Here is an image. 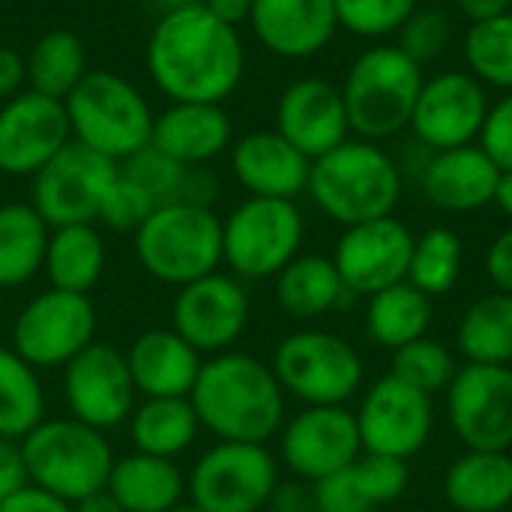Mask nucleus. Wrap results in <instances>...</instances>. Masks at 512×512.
<instances>
[{"label":"nucleus","instance_id":"3c124183","mask_svg":"<svg viewBox=\"0 0 512 512\" xmlns=\"http://www.w3.org/2000/svg\"><path fill=\"white\" fill-rule=\"evenodd\" d=\"M0 512H72V504H66L36 486H24L18 495H12L9 501L0 504Z\"/></svg>","mask_w":512,"mask_h":512},{"label":"nucleus","instance_id":"9b49d317","mask_svg":"<svg viewBox=\"0 0 512 512\" xmlns=\"http://www.w3.org/2000/svg\"><path fill=\"white\" fill-rule=\"evenodd\" d=\"M90 342H96V309L90 297L48 288L15 315L9 348L33 369H63Z\"/></svg>","mask_w":512,"mask_h":512},{"label":"nucleus","instance_id":"f03ea898","mask_svg":"<svg viewBox=\"0 0 512 512\" xmlns=\"http://www.w3.org/2000/svg\"><path fill=\"white\" fill-rule=\"evenodd\" d=\"M189 402L219 441L267 444L285 423V390L270 363L243 351H222L201 363Z\"/></svg>","mask_w":512,"mask_h":512},{"label":"nucleus","instance_id":"39448f33","mask_svg":"<svg viewBox=\"0 0 512 512\" xmlns=\"http://www.w3.org/2000/svg\"><path fill=\"white\" fill-rule=\"evenodd\" d=\"M30 486L75 504L105 489L114 453L105 435L75 417H45L21 438Z\"/></svg>","mask_w":512,"mask_h":512},{"label":"nucleus","instance_id":"0eeeda50","mask_svg":"<svg viewBox=\"0 0 512 512\" xmlns=\"http://www.w3.org/2000/svg\"><path fill=\"white\" fill-rule=\"evenodd\" d=\"M138 264L165 285H189L222 264V219L213 207L171 201L132 234Z\"/></svg>","mask_w":512,"mask_h":512},{"label":"nucleus","instance_id":"a19ab883","mask_svg":"<svg viewBox=\"0 0 512 512\" xmlns=\"http://www.w3.org/2000/svg\"><path fill=\"white\" fill-rule=\"evenodd\" d=\"M336 21L354 36L384 39L402 30V24L420 9V0H333Z\"/></svg>","mask_w":512,"mask_h":512},{"label":"nucleus","instance_id":"b1692460","mask_svg":"<svg viewBox=\"0 0 512 512\" xmlns=\"http://www.w3.org/2000/svg\"><path fill=\"white\" fill-rule=\"evenodd\" d=\"M501 168L480 144L438 150L420 168V189L444 213H474L495 201Z\"/></svg>","mask_w":512,"mask_h":512},{"label":"nucleus","instance_id":"7ed1b4c3","mask_svg":"<svg viewBox=\"0 0 512 512\" xmlns=\"http://www.w3.org/2000/svg\"><path fill=\"white\" fill-rule=\"evenodd\" d=\"M306 192L324 216L348 228L393 216L402 198V171L375 141L348 138L312 159Z\"/></svg>","mask_w":512,"mask_h":512},{"label":"nucleus","instance_id":"4468645a","mask_svg":"<svg viewBox=\"0 0 512 512\" xmlns=\"http://www.w3.org/2000/svg\"><path fill=\"white\" fill-rule=\"evenodd\" d=\"M279 456L303 483H318L363 456L357 417L345 405H306L279 429Z\"/></svg>","mask_w":512,"mask_h":512},{"label":"nucleus","instance_id":"dca6fc26","mask_svg":"<svg viewBox=\"0 0 512 512\" xmlns=\"http://www.w3.org/2000/svg\"><path fill=\"white\" fill-rule=\"evenodd\" d=\"M447 393V420L465 450L512 447V366L468 363Z\"/></svg>","mask_w":512,"mask_h":512},{"label":"nucleus","instance_id":"09e8293b","mask_svg":"<svg viewBox=\"0 0 512 512\" xmlns=\"http://www.w3.org/2000/svg\"><path fill=\"white\" fill-rule=\"evenodd\" d=\"M486 273L495 291L512 294V228H507L486 252Z\"/></svg>","mask_w":512,"mask_h":512},{"label":"nucleus","instance_id":"ea45409f","mask_svg":"<svg viewBox=\"0 0 512 512\" xmlns=\"http://www.w3.org/2000/svg\"><path fill=\"white\" fill-rule=\"evenodd\" d=\"M456 372H459V366H456L453 354L438 339H429V336L396 348L393 363H390L393 378L405 381L408 387H414L426 396L444 393L450 387V381L456 378Z\"/></svg>","mask_w":512,"mask_h":512},{"label":"nucleus","instance_id":"5701e85b","mask_svg":"<svg viewBox=\"0 0 512 512\" xmlns=\"http://www.w3.org/2000/svg\"><path fill=\"white\" fill-rule=\"evenodd\" d=\"M312 159H306L276 129L246 132L231 144V174L252 198L294 201L306 192Z\"/></svg>","mask_w":512,"mask_h":512},{"label":"nucleus","instance_id":"e433bc0d","mask_svg":"<svg viewBox=\"0 0 512 512\" xmlns=\"http://www.w3.org/2000/svg\"><path fill=\"white\" fill-rule=\"evenodd\" d=\"M45 420V393L36 369L0 345V438L21 441Z\"/></svg>","mask_w":512,"mask_h":512},{"label":"nucleus","instance_id":"f257e3e1","mask_svg":"<svg viewBox=\"0 0 512 512\" xmlns=\"http://www.w3.org/2000/svg\"><path fill=\"white\" fill-rule=\"evenodd\" d=\"M144 63L153 87L168 102L222 105L243 81L246 48L240 30L216 18L204 3H174L156 18Z\"/></svg>","mask_w":512,"mask_h":512},{"label":"nucleus","instance_id":"72a5a7b5","mask_svg":"<svg viewBox=\"0 0 512 512\" xmlns=\"http://www.w3.org/2000/svg\"><path fill=\"white\" fill-rule=\"evenodd\" d=\"M129 438L135 444V453L174 459L192 447L198 438V414L186 399H144L129 414Z\"/></svg>","mask_w":512,"mask_h":512},{"label":"nucleus","instance_id":"c756f323","mask_svg":"<svg viewBox=\"0 0 512 512\" xmlns=\"http://www.w3.org/2000/svg\"><path fill=\"white\" fill-rule=\"evenodd\" d=\"M276 303L291 318H321L342 306L348 288L339 279L333 258L324 255H297L276 276Z\"/></svg>","mask_w":512,"mask_h":512},{"label":"nucleus","instance_id":"052dcab7","mask_svg":"<svg viewBox=\"0 0 512 512\" xmlns=\"http://www.w3.org/2000/svg\"><path fill=\"white\" fill-rule=\"evenodd\" d=\"M261 512H267V510H261Z\"/></svg>","mask_w":512,"mask_h":512},{"label":"nucleus","instance_id":"5fc2aeb1","mask_svg":"<svg viewBox=\"0 0 512 512\" xmlns=\"http://www.w3.org/2000/svg\"><path fill=\"white\" fill-rule=\"evenodd\" d=\"M453 3L468 21H483V18H492V15L512 9V0H453Z\"/></svg>","mask_w":512,"mask_h":512},{"label":"nucleus","instance_id":"6ab92c4d","mask_svg":"<svg viewBox=\"0 0 512 512\" xmlns=\"http://www.w3.org/2000/svg\"><path fill=\"white\" fill-rule=\"evenodd\" d=\"M72 141L60 99L21 90L0 102V174L33 177Z\"/></svg>","mask_w":512,"mask_h":512},{"label":"nucleus","instance_id":"864d4df0","mask_svg":"<svg viewBox=\"0 0 512 512\" xmlns=\"http://www.w3.org/2000/svg\"><path fill=\"white\" fill-rule=\"evenodd\" d=\"M204 6L237 30L240 24H249V15H252V0H207Z\"/></svg>","mask_w":512,"mask_h":512},{"label":"nucleus","instance_id":"393cba45","mask_svg":"<svg viewBox=\"0 0 512 512\" xmlns=\"http://www.w3.org/2000/svg\"><path fill=\"white\" fill-rule=\"evenodd\" d=\"M150 144L186 168L207 165L234 144V126L216 102H168L153 117Z\"/></svg>","mask_w":512,"mask_h":512},{"label":"nucleus","instance_id":"aec40b11","mask_svg":"<svg viewBox=\"0 0 512 512\" xmlns=\"http://www.w3.org/2000/svg\"><path fill=\"white\" fill-rule=\"evenodd\" d=\"M174 333L198 354H222L243 336L249 324V297L237 276L207 273L183 285L171 306Z\"/></svg>","mask_w":512,"mask_h":512},{"label":"nucleus","instance_id":"423d86ee","mask_svg":"<svg viewBox=\"0 0 512 512\" xmlns=\"http://www.w3.org/2000/svg\"><path fill=\"white\" fill-rule=\"evenodd\" d=\"M423 81V66L399 45L366 48L342 81L351 132L363 141H384L408 129Z\"/></svg>","mask_w":512,"mask_h":512},{"label":"nucleus","instance_id":"f8f14e48","mask_svg":"<svg viewBox=\"0 0 512 512\" xmlns=\"http://www.w3.org/2000/svg\"><path fill=\"white\" fill-rule=\"evenodd\" d=\"M117 171V162L78 141H69L39 174H33L30 204L48 222V228L96 222L99 204Z\"/></svg>","mask_w":512,"mask_h":512},{"label":"nucleus","instance_id":"6e6d98bb","mask_svg":"<svg viewBox=\"0 0 512 512\" xmlns=\"http://www.w3.org/2000/svg\"><path fill=\"white\" fill-rule=\"evenodd\" d=\"M72 512H126V510L117 504V498H114L108 489H99V492H93V495H87V498L75 501V504H72Z\"/></svg>","mask_w":512,"mask_h":512},{"label":"nucleus","instance_id":"8fccbe9b","mask_svg":"<svg viewBox=\"0 0 512 512\" xmlns=\"http://www.w3.org/2000/svg\"><path fill=\"white\" fill-rule=\"evenodd\" d=\"M27 84V60L21 51L0 45V102L21 93Z\"/></svg>","mask_w":512,"mask_h":512},{"label":"nucleus","instance_id":"13d9d810","mask_svg":"<svg viewBox=\"0 0 512 512\" xmlns=\"http://www.w3.org/2000/svg\"><path fill=\"white\" fill-rule=\"evenodd\" d=\"M168 512H204V510H198V507H195V504L189 501V504H177L174 510H168Z\"/></svg>","mask_w":512,"mask_h":512},{"label":"nucleus","instance_id":"a878e982","mask_svg":"<svg viewBox=\"0 0 512 512\" xmlns=\"http://www.w3.org/2000/svg\"><path fill=\"white\" fill-rule=\"evenodd\" d=\"M411 471L402 459L363 453L348 468L312 483L318 512H375L408 492Z\"/></svg>","mask_w":512,"mask_h":512},{"label":"nucleus","instance_id":"4be33fe9","mask_svg":"<svg viewBox=\"0 0 512 512\" xmlns=\"http://www.w3.org/2000/svg\"><path fill=\"white\" fill-rule=\"evenodd\" d=\"M249 27L270 54L306 60L330 45L339 21L333 0H252Z\"/></svg>","mask_w":512,"mask_h":512},{"label":"nucleus","instance_id":"9d476101","mask_svg":"<svg viewBox=\"0 0 512 512\" xmlns=\"http://www.w3.org/2000/svg\"><path fill=\"white\" fill-rule=\"evenodd\" d=\"M279 486V465L267 444L219 441L189 474L192 504L204 512L267 510Z\"/></svg>","mask_w":512,"mask_h":512},{"label":"nucleus","instance_id":"412c9836","mask_svg":"<svg viewBox=\"0 0 512 512\" xmlns=\"http://www.w3.org/2000/svg\"><path fill=\"white\" fill-rule=\"evenodd\" d=\"M276 132L306 159H318L351 138L342 87L306 75L291 81L276 102Z\"/></svg>","mask_w":512,"mask_h":512},{"label":"nucleus","instance_id":"c85d7f7f","mask_svg":"<svg viewBox=\"0 0 512 512\" xmlns=\"http://www.w3.org/2000/svg\"><path fill=\"white\" fill-rule=\"evenodd\" d=\"M105 489L126 512H168L180 504L186 480L174 459L132 453L114 459Z\"/></svg>","mask_w":512,"mask_h":512},{"label":"nucleus","instance_id":"603ef678","mask_svg":"<svg viewBox=\"0 0 512 512\" xmlns=\"http://www.w3.org/2000/svg\"><path fill=\"white\" fill-rule=\"evenodd\" d=\"M270 512H318L315 510V495H312V483L306 486L303 480L297 483H279L273 489L270 498Z\"/></svg>","mask_w":512,"mask_h":512},{"label":"nucleus","instance_id":"58836bf2","mask_svg":"<svg viewBox=\"0 0 512 512\" xmlns=\"http://www.w3.org/2000/svg\"><path fill=\"white\" fill-rule=\"evenodd\" d=\"M465 63L480 84L512 93V9L471 21L465 36Z\"/></svg>","mask_w":512,"mask_h":512},{"label":"nucleus","instance_id":"4d7b16f0","mask_svg":"<svg viewBox=\"0 0 512 512\" xmlns=\"http://www.w3.org/2000/svg\"><path fill=\"white\" fill-rule=\"evenodd\" d=\"M492 204H498L501 207V213L512 219V171H501V177H498V189H495V201Z\"/></svg>","mask_w":512,"mask_h":512},{"label":"nucleus","instance_id":"6e6552de","mask_svg":"<svg viewBox=\"0 0 512 512\" xmlns=\"http://www.w3.org/2000/svg\"><path fill=\"white\" fill-rule=\"evenodd\" d=\"M270 369L279 387L303 405H345L366 378L360 351L330 330L288 333L276 345Z\"/></svg>","mask_w":512,"mask_h":512},{"label":"nucleus","instance_id":"79ce46f5","mask_svg":"<svg viewBox=\"0 0 512 512\" xmlns=\"http://www.w3.org/2000/svg\"><path fill=\"white\" fill-rule=\"evenodd\" d=\"M120 174L126 180H132L138 189H144L156 207L162 204H171L177 201L180 195V183H183V174H186V165L174 162L171 156H165L162 150H156L153 144L141 147L138 153L126 156L120 162Z\"/></svg>","mask_w":512,"mask_h":512},{"label":"nucleus","instance_id":"1a4fd4ad","mask_svg":"<svg viewBox=\"0 0 512 512\" xmlns=\"http://www.w3.org/2000/svg\"><path fill=\"white\" fill-rule=\"evenodd\" d=\"M303 213L285 198H246L222 219V261L237 279H273L300 255Z\"/></svg>","mask_w":512,"mask_h":512},{"label":"nucleus","instance_id":"c9c22d12","mask_svg":"<svg viewBox=\"0 0 512 512\" xmlns=\"http://www.w3.org/2000/svg\"><path fill=\"white\" fill-rule=\"evenodd\" d=\"M27 60V87L51 96V99H66L78 81L90 72L87 69V48L78 33L72 30H48L42 33Z\"/></svg>","mask_w":512,"mask_h":512},{"label":"nucleus","instance_id":"37998d69","mask_svg":"<svg viewBox=\"0 0 512 512\" xmlns=\"http://www.w3.org/2000/svg\"><path fill=\"white\" fill-rule=\"evenodd\" d=\"M453 36V24L441 9H417L399 30V48L420 66L438 60Z\"/></svg>","mask_w":512,"mask_h":512},{"label":"nucleus","instance_id":"de8ad7c7","mask_svg":"<svg viewBox=\"0 0 512 512\" xmlns=\"http://www.w3.org/2000/svg\"><path fill=\"white\" fill-rule=\"evenodd\" d=\"M216 198H219V180H216V174H213L207 165H192V168H186L177 201L195 204V207H213Z\"/></svg>","mask_w":512,"mask_h":512},{"label":"nucleus","instance_id":"cd10ccee","mask_svg":"<svg viewBox=\"0 0 512 512\" xmlns=\"http://www.w3.org/2000/svg\"><path fill=\"white\" fill-rule=\"evenodd\" d=\"M444 498L459 512L510 510V450H465L444 474Z\"/></svg>","mask_w":512,"mask_h":512},{"label":"nucleus","instance_id":"2eb2a0df","mask_svg":"<svg viewBox=\"0 0 512 512\" xmlns=\"http://www.w3.org/2000/svg\"><path fill=\"white\" fill-rule=\"evenodd\" d=\"M489 90L471 72L447 69L423 81L411 114V132L426 150H450L480 141L489 117Z\"/></svg>","mask_w":512,"mask_h":512},{"label":"nucleus","instance_id":"ddd939ff","mask_svg":"<svg viewBox=\"0 0 512 512\" xmlns=\"http://www.w3.org/2000/svg\"><path fill=\"white\" fill-rule=\"evenodd\" d=\"M354 417H357L363 453H378L402 462L417 456L429 444L435 429L432 396L408 387L393 375L378 378L363 393Z\"/></svg>","mask_w":512,"mask_h":512},{"label":"nucleus","instance_id":"bf43d9fd","mask_svg":"<svg viewBox=\"0 0 512 512\" xmlns=\"http://www.w3.org/2000/svg\"><path fill=\"white\" fill-rule=\"evenodd\" d=\"M177 3H207V0H177Z\"/></svg>","mask_w":512,"mask_h":512},{"label":"nucleus","instance_id":"473e14b6","mask_svg":"<svg viewBox=\"0 0 512 512\" xmlns=\"http://www.w3.org/2000/svg\"><path fill=\"white\" fill-rule=\"evenodd\" d=\"M456 348L477 366H512V294L477 297L459 318Z\"/></svg>","mask_w":512,"mask_h":512},{"label":"nucleus","instance_id":"a18cd8bd","mask_svg":"<svg viewBox=\"0 0 512 512\" xmlns=\"http://www.w3.org/2000/svg\"><path fill=\"white\" fill-rule=\"evenodd\" d=\"M480 147L501 171H512V93L489 108L486 126L480 132Z\"/></svg>","mask_w":512,"mask_h":512},{"label":"nucleus","instance_id":"680f3d73","mask_svg":"<svg viewBox=\"0 0 512 512\" xmlns=\"http://www.w3.org/2000/svg\"><path fill=\"white\" fill-rule=\"evenodd\" d=\"M510 510H512V507H510Z\"/></svg>","mask_w":512,"mask_h":512},{"label":"nucleus","instance_id":"c03bdc74","mask_svg":"<svg viewBox=\"0 0 512 512\" xmlns=\"http://www.w3.org/2000/svg\"><path fill=\"white\" fill-rule=\"evenodd\" d=\"M117 168H120V165H117ZM153 210H156L153 198L117 171L114 183L108 186V192H105V198H102V204H99V216H96V219L105 222L111 231L135 234Z\"/></svg>","mask_w":512,"mask_h":512},{"label":"nucleus","instance_id":"20e7f679","mask_svg":"<svg viewBox=\"0 0 512 512\" xmlns=\"http://www.w3.org/2000/svg\"><path fill=\"white\" fill-rule=\"evenodd\" d=\"M72 141L96 150L111 162H123L150 144L153 108L144 93L111 69H90L63 99Z\"/></svg>","mask_w":512,"mask_h":512},{"label":"nucleus","instance_id":"49530a36","mask_svg":"<svg viewBox=\"0 0 512 512\" xmlns=\"http://www.w3.org/2000/svg\"><path fill=\"white\" fill-rule=\"evenodd\" d=\"M24 486H30V477H27L21 441L0 438V504L18 495Z\"/></svg>","mask_w":512,"mask_h":512},{"label":"nucleus","instance_id":"4c0bfd02","mask_svg":"<svg viewBox=\"0 0 512 512\" xmlns=\"http://www.w3.org/2000/svg\"><path fill=\"white\" fill-rule=\"evenodd\" d=\"M465 261V246L453 228H429L426 234L414 237L408 282L420 288L426 297H444L456 288Z\"/></svg>","mask_w":512,"mask_h":512},{"label":"nucleus","instance_id":"f3484780","mask_svg":"<svg viewBox=\"0 0 512 512\" xmlns=\"http://www.w3.org/2000/svg\"><path fill=\"white\" fill-rule=\"evenodd\" d=\"M135 381L114 345L90 342L63 366V399L69 417L105 432L129 420L135 408Z\"/></svg>","mask_w":512,"mask_h":512},{"label":"nucleus","instance_id":"a211bd4d","mask_svg":"<svg viewBox=\"0 0 512 512\" xmlns=\"http://www.w3.org/2000/svg\"><path fill=\"white\" fill-rule=\"evenodd\" d=\"M414 252V234L396 216L348 225L333 249V264L339 270L348 294L372 297L390 285L408 279Z\"/></svg>","mask_w":512,"mask_h":512},{"label":"nucleus","instance_id":"bb28decb","mask_svg":"<svg viewBox=\"0 0 512 512\" xmlns=\"http://www.w3.org/2000/svg\"><path fill=\"white\" fill-rule=\"evenodd\" d=\"M126 363L135 390L144 399H186L201 372V354L174 330H147L129 351Z\"/></svg>","mask_w":512,"mask_h":512},{"label":"nucleus","instance_id":"f704fd0d","mask_svg":"<svg viewBox=\"0 0 512 512\" xmlns=\"http://www.w3.org/2000/svg\"><path fill=\"white\" fill-rule=\"evenodd\" d=\"M432 315V297H426L405 279L369 297L366 330L381 348L396 351L408 342L423 339L432 327Z\"/></svg>","mask_w":512,"mask_h":512},{"label":"nucleus","instance_id":"7c9ffc66","mask_svg":"<svg viewBox=\"0 0 512 512\" xmlns=\"http://www.w3.org/2000/svg\"><path fill=\"white\" fill-rule=\"evenodd\" d=\"M42 270L51 288L90 294V288L102 279L105 270V243L93 228V222L51 228Z\"/></svg>","mask_w":512,"mask_h":512},{"label":"nucleus","instance_id":"2f4dec72","mask_svg":"<svg viewBox=\"0 0 512 512\" xmlns=\"http://www.w3.org/2000/svg\"><path fill=\"white\" fill-rule=\"evenodd\" d=\"M51 228L30 201L0 204V288L27 285L45 264Z\"/></svg>","mask_w":512,"mask_h":512}]
</instances>
